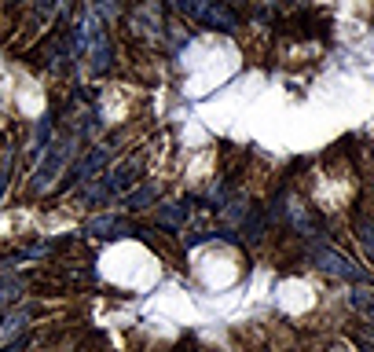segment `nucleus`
<instances>
[{
	"instance_id": "obj_1",
	"label": "nucleus",
	"mask_w": 374,
	"mask_h": 352,
	"mask_svg": "<svg viewBox=\"0 0 374 352\" xmlns=\"http://www.w3.org/2000/svg\"><path fill=\"white\" fill-rule=\"evenodd\" d=\"M77 154H81V133H67V136L52 140V147L41 154L34 176H29V191H34V195L52 191L59 184V176H67V169H70V162Z\"/></svg>"
},
{
	"instance_id": "obj_2",
	"label": "nucleus",
	"mask_w": 374,
	"mask_h": 352,
	"mask_svg": "<svg viewBox=\"0 0 374 352\" xmlns=\"http://www.w3.org/2000/svg\"><path fill=\"white\" fill-rule=\"evenodd\" d=\"M110 158H114V151L107 147V143H95V147H88V151L81 154L77 162L67 169V176H62V187H74V191H81L85 184L100 180V176L110 169Z\"/></svg>"
},
{
	"instance_id": "obj_3",
	"label": "nucleus",
	"mask_w": 374,
	"mask_h": 352,
	"mask_svg": "<svg viewBox=\"0 0 374 352\" xmlns=\"http://www.w3.org/2000/svg\"><path fill=\"white\" fill-rule=\"evenodd\" d=\"M272 213H279V217H283V220H286L298 235H308V238H316V235H319V220H316V213L305 205V198L290 195V191H283V195L275 198Z\"/></svg>"
},
{
	"instance_id": "obj_4",
	"label": "nucleus",
	"mask_w": 374,
	"mask_h": 352,
	"mask_svg": "<svg viewBox=\"0 0 374 352\" xmlns=\"http://www.w3.org/2000/svg\"><path fill=\"white\" fill-rule=\"evenodd\" d=\"M140 172H143V154L136 151L133 158H121L114 169H107L103 176H100V187H103V195L107 198H121V195H128L133 191V184L140 180Z\"/></svg>"
},
{
	"instance_id": "obj_5",
	"label": "nucleus",
	"mask_w": 374,
	"mask_h": 352,
	"mask_svg": "<svg viewBox=\"0 0 374 352\" xmlns=\"http://www.w3.org/2000/svg\"><path fill=\"white\" fill-rule=\"evenodd\" d=\"M312 261L319 264V271H327V276H334V279H349V283H363L367 279V271L360 264H352L345 253L334 250V246H316Z\"/></svg>"
},
{
	"instance_id": "obj_6",
	"label": "nucleus",
	"mask_w": 374,
	"mask_h": 352,
	"mask_svg": "<svg viewBox=\"0 0 374 352\" xmlns=\"http://www.w3.org/2000/svg\"><path fill=\"white\" fill-rule=\"evenodd\" d=\"M81 59H88V70L100 77V74H107L110 67H114V48H110V37H107V29H103V22L92 29V37H88V48H85V55Z\"/></svg>"
},
{
	"instance_id": "obj_7",
	"label": "nucleus",
	"mask_w": 374,
	"mask_h": 352,
	"mask_svg": "<svg viewBox=\"0 0 374 352\" xmlns=\"http://www.w3.org/2000/svg\"><path fill=\"white\" fill-rule=\"evenodd\" d=\"M85 235H92V238H125V235H140V228L133 220H125V217L103 213V217H92L85 224Z\"/></svg>"
},
{
	"instance_id": "obj_8",
	"label": "nucleus",
	"mask_w": 374,
	"mask_h": 352,
	"mask_svg": "<svg viewBox=\"0 0 374 352\" xmlns=\"http://www.w3.org/2000/svg\"><path fill=\"white\" fill-rule=\"evenodd\" d=\"M199 26L220 29V34H235V29L242 26V19H239V11L227 4V0H209V8H206V15H202Z\"/></svg>"
},
{
	"instance_id": "obj_9",
	"label": "nucleus",
	"mask_w": 374,
	"mask_h": 352,
	"mask_svg": "<svg viewBox=\"0 0 374 352\" xmlns=\"http://www.w3.org/2000/svg\"><path fill=\"white\" fill-rule=\"evenodd\" d=\"M158 184H136L133 191H128V195H121V205L128 213H140V210H151V205L158 202Z\"/></svg>"
},
{
	"instance_id": "obj_10",
	"label": "nucleus",
	"mask_w": 374,
	"mask_h": 352,
	"mask_svg": "<svg viewBox=\"0 0 374 352\" xmlns=\"http://www.w3.org/2000/svg\"><path fill=\"white\" fill-rule=\"evenodd\" d=\"M191 217V202H161L158 205V224L169 231H180Z\"/></svg>"
},
{
	"instance_id": "obj_11",
	"label": "nucleus",
	"mask_w": 374,
	"mask_h": 352,
	"mask_svg": "<svg viewBox=\"0 0 374 352\" xmlns=\"http://www.w3.org/2000/svg\"><path fill=\"white\" fill-rule=\"evenodd\" d=\"M29 323V312L26 309H11L4 319H0V345H8L15 338H22V330Z\"/></svg>"
},
{
	"instance_id": "obj_12",
	"label": "nucleus",
	"mask_w": 374,
	"mask_h": 352,
	"mask_svg": "<svg viewBox=\"0 0 374 352\" xmlns=\"http://www.w3.org/2000/svg\"><path fill=\"white\" fill-rule=\"evenodd\" d=\"M265 228H268V217H265L261 205H253V210L246 213V220H242V235H246V243H257V238L265 235Z\"/></svg>"
},
{
	"instance_id": "obj_13",
	"label": "nucleus",
	"mask_w": 374,
	"mask_h": 352,
	"mask_svg": "<svg viewBox=\"0 0 374 352\" xmlns=\"http://www.w3.org/2000/svg\"><path fill=\"white\" fill-rule=\"evenodd\" d=\"M352 309L374 327V286H356L352 290Z\"/></svg>"
},
{
	"instance_id": "obj_14",
	"label": "nucleus",
	"mask_w": 374,
	"mask_h": 352,
	"mask_svg": "<svg viewBox=\"0 0 374 352\" xmlns=\"http://www.w3.org/2000/svg\"><path fill=\"white\" fill-rule=\"evenodd\" d=\"M88 4H92V15L100 22H114L125 15V0H88Z\"/></svg>"
},
{
	"instance_id": "obj_15",
	"label": "nucleus",
	"mask_w": 374,
	"mask_h": 352,
	"mask_svg": "<svg viewBox=\"0 0 374 352\" xmlns=\"http://www.w3.org/2000/svg\"><path fill=\"white\" fill-rule=\"evenodd\" d=\"M52 129H55V114H44L41 118V125H37V133H34V143H29V147H34V154H44L48 147H52Z\"/></svg>"
},
{
	"instance_id": "obj_16",
	"label": "nucleus",
	"mask_w": 374,
	"mask_h": 352,
	"mask_svg": "<svg viewBox=\"0 0 374 352\" xmlns=\"http://www.w3.org/2000/svg\"><path fill=\"white\" fill-rule=\"evenodd\" d=\"M176 15H184L187 22H202V15L209 8V0H169Z\"/></svg>"
},
{
	"instance_id": "obj_17",
	"label": "nucleus",
	"mask_w": 374,
	"mask_h": 352,
	"mask_svg": "<svg viewBox=\"0 0 374 352\" xmlns=\"http://www.w3.org/2000/svg\"><path fill=\"white\" fill-rule=\"evenodd\" d=\"M356 238H360L363 253L374 261V220L370 217H356Z\"/></svg>"
},
{
	"instance_id": "obj_18",
	"label": "nucleus",
	"mask_w": 374,
	"mask_h": 352,
	"mask_svg": "<svg viewBox=\"0 0 374 352\" xmlns=\"http://www.w3.org/2000/svg\"><path fill=\"white\" fill-rule=\"evenodd\" d=\"M26 290V283L22 279H15V276H0V305H11V301H19Z\"/></svg>"
},
{
	"instance_id": "obj_19",
	"label": "nucleus",
	"mask_w": 374,
	"mask_h": 352,
	"mask_svg": "<svg viewBox=\"0 0 374 352\" xmlns=\"http://www.w3.org/2000/svg\"><path fill=\"white\" fill-rule=\"evenodd\" d=\"M26 345H29V338L22 334V338H15V341H8V345H0V352H22Z\"/></svg>"
},
{
	"instance_id": "obj_20",
	"label": "nucleus",
	"mask_w": 374,
	"mask_h": 352,
	"mask_svg": "<svg viewBox=\"0 0 374 352\" xmlns=\"http://www.w3.org/2000/svg\"><path fill=\"white\" fill-rule=\"evenodd\" d=\"M352 341H356V348H360V352H374V341L367 338V334H352Z\"/></svg>"
},
{
	"instance_id": "obj_21",
	"label": "nucleus",
	"mask_w": 374,
	"mask_h": 352,
	"mask_svg": "<svg viewBox=\"0 0 374 352\" xmlns=\"http://www.w3.org/2000/svg\"><path fill=\"white\" fill-rule=\"evenodd\" d=\"M8 4H26V0H8Z\"/></svg>"
},
{
	"instance_id": "obj_22",
	"label": "nucleus",
	"mask_w": 374,
	"mask_h": 352,
	"mask_svg": "<svg viewBox=\"0 0 374 352\" xmlns=\"http://www.w3.org/2000/svg\"><path fill=\"white\" fill-rule=\"evenodd\" d=\"M41 352H52V348H41Z\"/></svg>"
}]
</instances>
